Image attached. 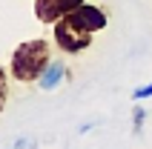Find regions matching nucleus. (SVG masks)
I'll return each instance as SVG.
<instances>
[{"label":"nucleus","mask_w":152,"mask_h":149,"mask_svg":"<svg viewBox=\"0 0 152 149\" xmlns=\"http://www.w3.org/2000/svg\"><path fill=\"white\" fill-rule=\"evenodd\" d=\"M52 63V52L49 43L43 37H34V40H23L12 52V63H9V72L12 77L20 83H34L40 80V74L46 72V66Z\"/></svg>","instance_id":"1"},{"label":"nucleus","mask_w":152,"mask_h":149,"mask_svg":"<svg viewBox=\"0 0 152 149\" xmlns=\"http://www.w3.org/2000/svg\"><path fill=\"white\" fill-rule=\"evenodd\" d=\"M55 43L66 55H77V52H83V49L92 46V32L75 26L69 17H60L58 23H55Z\"/></svg>","instance_id":"2"},{"label":"nucleus","mask_w":152,"mask_h":149,"mask_svg":"<svg viewBox=\"0 0 152 149\" xmlns=\"http://www.w3.org/2000/svg\"><path fill=\"white\" fill-rule=\"evenodd\" d=\"M86 0H34V17L40 23H58L60 17L72 15Z\"/></svg>","instance_id":"3"},{"label":"nucleus","mask_w":152,"mask_h":149,"mask_svg":"<svg viewBox=\"0 0 152 149\" xmlns=\"http://www.w3.org/2000/svg\"><path fill=\"white\" fill-rule=\"evenodd\" d=\"M69 20L75 26H80V29H86V32H101V29H106V23H109V17H106V12L98 6H92V3H83V6H77L72 15H66Z\"/></svg>","instance_id":"4"},{"label":"nucleus","mask_w":152,"mask_h":149,"mask_svg":"<svg viewBox=\"0 0 152 149\" xmlns=\"http://www.w3.org/2000/svg\"><path fill=\"white\" fill-rule=\"evenodd\" d=\"M63 74H66V66H63V60H52L49 66H46V72L40 74V89L52 92L60 80H63Z\"/></svg>","instance_id":"5"},{"label":"nucleus","mask_w":152,"mask_h":149,"mask_svg":"<svg viewBox=\"0 0 152 149\" xmlns=\"http://www.w3.org/2000/svg\"><path fill=\"white\" fill-rule=\"evenodd\" d=\"M37 146H40V141H37L34 135H20L17 141H12L9 149H37Z\"/></svg>","instance_id":"6"},{"label":"nucleus","mask_w":152,"mask_h":149,"mask_svg":"<svg viewBox=\"0 0 152 149\" xmlns=\"http://www.w3.org/2000/svg\"><path fill=\"white\" fill-rule=\"evenodd\" d=\"M144 118H146V109L144 106L132 109V132H135V135H141V129H144Z\"/></svg>","instance_id":"7"},{"label":"nucleus","mask_w":152,"mask_h":149,"mask_svg":"<svg viewBox=\"0 0 152 149\" xmlns=\"http://www.w3.org/2000/svg\"><path fill=\"white\" fill-rule=\"evenodd\" d=\"M6 98H9V80H6V72L0 69V112L6 106Z\"/></svg>","instance_id":"8"},{"label":"nucleus","mask_w":152,"mask_h":149,"mask_svg":"<svg viewBox=\"0 0 152 149\" xmlns=\"http://www.w3.org/2000/svg\"><path fill=\"white\" fill-rule=\"evenodd\" d=\"M146 98H152V83H144L132 92V100H146Z\"/></svg>","instance_id":"9"}]
</instances>
